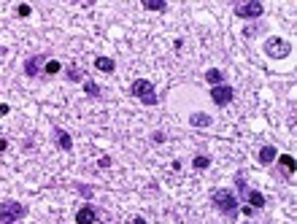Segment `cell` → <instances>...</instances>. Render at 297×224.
Instances as JSON below:
<instances>
[{"label": "cell", "instance_id": "cell-13", "mask_svg": "<svg viewBox=\"0 0 297 224\" xmlns=\"http://www.w3.org/2000/svg\"><path fill=\"white\" fill-rule=\"evenodd\" d=\"M57 141H60V149H65V151L73 149V141H70L68 133H57Z\"/></svg>", "mask_w": 297, "mask_h": 224}, {"label": "cell", "instance_id": "cell-11", "mask_svg": "<svg viewBox=\"0 0 297 224\" xmlns=\"http://www.w3.org/2000/svg\"><path fill=\"white\" fill-rule=\"evenodd\" d=\"M46 63L43 57H33V60H27V65H25V73L27 76H35L38 71H41V65Z\"/></svg>", "mask_w": 297, "mask_h": 224}, {"label": "cell", "instance_id": "cell-21", "mask_svg": "<svg viewBox=\"0 0 297 224\" xmlns=\"http://www.w3.org/2000/svg\"><path fill=\"white\" fill-rule=\"evenodd\" d=\"M6 149H9V143H6L3 138H0V151H6Z\"/></svg>", "mask_w": 297, "mask_h": 224}, {"label": "cell", "instance_id": "cell-8", "mask_svg": "<svg viewBox=\"0 0 297 224\" xmlns=\"http://www.w3.org/2000/svg\"><path fill=\"white\" fill-rule=\"evenodd\" d=\"M276 157H278V149H276V146H262V151H260V162H262V165H270Z\"/></svg>", "mask_w": 297, "mask_h": 224}, {"label": "cell", "instance_id": "cell-4", "mask_svg": "<svg viewBox=\"0 0 297 224\" xmlns=\"http://www.w3.org/2000/svg\"><path fill=\"white\" fill-rule=\"evenodd\" d=\"M214 203L219 205V211H224V213H235V208H238L235 195H232V192H227V189L214 192Z\"/></svg>", "mask_w": 297, "mask_h": 224}, {"label": "cell", "instance_id": "cell-3", "mask_svg": "<svg viewBox=\"0 0 297 224\" xmlns=\"http://www.w3.org/2000/svg\"><path fill=\"white\" fill-rule=\"evenodd\" d=\"M289 51H292V46L284 38H268L265 41V54L273 60H284V57H289Z\"/></svg>", "mask_w": 297, "mask_h": 224}, {"label": "cell", "instance_id": "cell-22", "mask_svg": "<svg viewBox=\"0 0 297 224\" xmlns=\"http://www.w3.org/2000/svg\"><path fill=\"white\" fill-rule=\"evenodd\" d=\"M132 224H146V221H143V219H135V221H132Z\"/></svg>", "mask_w": 297, "mask_h": 224}, {"label": "cell", "instance_id": "cell-16", "mask_svg": "<svg viewBox=\"0 0 297 224\" xmlns=\"http://www.w3.org/2000/svg\"><path fill=\"white\" fill-rule=\"evenodd\" d=\"M249 203H252L254 208H262L265 205V197L260 195V192H249Z\"/></svg>", "mask_w": 297, "mask_h": 224}, {"label": "cell", "instance_id": "cell-17", "mask_svg": "<svg viewBox=\"0 0 297 224\" xmlns=\"http://www.w3.org/2000/svg\"><path fill=\"white\" fill-rule=\"evenodd\" d=\"M192 165H194V171H206V167L211 165V159H208V157H194Z\"/></svg>", "mask_w": 297, "mask_h": 224}, {"label": "cell", "instance_id": "cell-2", "mask_svg": "<svg viewBox=\"0 0 297 224\" xmlns=\"http://www.w3.org/2000/svg\"><path fill=\"white\" fill-rule=\"evenodd\" d=\"M22 216H25V205H22V203L6 200V203L0 205V221H3V224H17Z\"/></svg>", "mask_w": 297, "mask_h": 224}, {"label": "cell", "instance_id": "cell-12", "mask_svg": "<svg viewBox=\"0 0 297 224\" xmlns=\"http://www.w3.org/2000/svg\"><path fill=\"white\" fill-rule=\"evenodd\" d=\"M192 125L194 127H211V117L208 114H192Z\"/></svg>", "mask_w": 297, "mask_h": 224}, {"label": "cell", "instance_id": "cell-1", "mask_svg": "<svg viewBox=\"0 0 297 224\" xmlns=\"http://www.w3.org/2000/svg\"><path fill=\"white\" fill-rule=\"evenodd\" d=\"M132 95L140 97V103H143V105H154V103H157V92H154V84L146 81V79L132 81Z\"/></svg>", "mask_w": 297, "mask_h": 224}, {"label": "cell", "instance_id": "cell-19", "mask_svg": "<svg viewBox=\"0 0 297 224\" xmlns=\"http://www.w3.org/2000/svg\"><path fill=\"white\" fill-rule=\"evenodd\" d=\"M84 92H87V95H97V84H92V81H87V84H84Z\"/></svg>", "mask_w": 297, "mask_h": 224}, {"label": "cell", "instance_id": "cell-18", "mask_svg": "<svg viewBox=\"0 0 297 224\" xmlns=\"http://www.w3.org/2000/svg\"><path fill=\"white\" fill-rule=\"evenodd\" d=\"M60 68H62V65L57 63V60H49V63L43 65V71L49 73V76H54V73H60Z\"/></svg>", "mask_w": 297, "mask_h": 224}, {"label": "cell", "instance_id": "cell-14", "mask_svg": "<svg viewBox=\"0 0 297 224\" xmlns=\"http://www.w3.org/2000/svg\"><path fill=\"white\" fill-rule=\"evenodd\" d=\"M206 81L214 84V87H219V84H222V71H216V68H214V71H208L206 73Z\"/></svg>", "mask_w": 297, "mask_h": 224}, {"label": "cell", "instance_id": "cell-15", "mask_svg": "<svg viewBox=\"0 0 297 224\" xmlns=\"http://www.w3.org/2000/svg\"><path fill=\"white\" fill-rule=\"evenodd\" d=\"M143 9H148V11H165V3H162V0H143Z\"/></svg>", "mask_w": 297, "mask_h": 224}, {"label": "cell", "instance_id": "cell-20", "mask_svg": "<svg viewBox=\"0 0 297 224\" xmlns=\"http://www.w3.org/2000/svg\"><path fill=\"white\" fill-rule=\"evenodd\" d=\"M30 11H33V9H30L27 3H22L19 9H17V14H19V17H30Z\"/></svg>", "mask_w": 297, "mask_h": 224}, {"label": "cell", "instance_id": "cell-6", "mask_svg": "<svg viewBox=\"0 0 297 224\" xmlns=\"http://www.w3.org/2000/svg\"><path fill=\"white\" fill-rule=\"evenodd\" d=\"M211 100H214L216 105H230V100H232V87H224V84H219V87H211Z\"/></svg>", "mask_w": 297, "mask_h": 224}, {"label": "cell", "instance_id": "cell-9", "mask_svg": "<svg viewBox=\"0 0 297 224\" xmlns=\"http://www.w3.org/2000/svg\"><path fill=\"white\" fill-rule=\"evenodd\" d=\"M95 68H97V71H103V73H114L116 63H114L111 57H97V60H95Z\"/></svg>", "mask_w": 297, "mask_h": 224}, {"label": "cell", "instance_id": "cell-10", "mask_svg": "<svg viewBox=\"0 0 297 224\" xmlns=\"http://www.w3.org/2000/svg\"><path fill=\"white\" fill-rule=\"evenodd\" d=\"M276 159H278L281 171H284L286 176H292V173H294V159L289 157V154H281V157H276Z\"/></svg>", "mask_w": 297, "mask_h": 224}, {"label": "cell", "instance_id": "cell-5", "mask_svg": "<svg viewBox=\"0 0 297 224\" xmlns=\"http://www.w3.org/2000/svg\"><path fill=\"white\" fill-rule=\"evenodd\" d=\"M235 14L240 19H257V17H262V3H260V0L240 3V6H235Z\"/></svg>", "mask_w": 297, "mask_h": 224}, {"label": "cell", "instance_id": "cell-7", "mask_svg": "<svg viewBox=\"0 0 297 224\" xmlns=\"http://www.w3.org/2000/svg\"><path fill=\"white\" fill-rule=\"evenodd\" d=\"M97 221V211L92 205H84L79 213H76V224H95Z\"/></svg>", "mask_w": 297, "mask_h": 224}]
</instances>
